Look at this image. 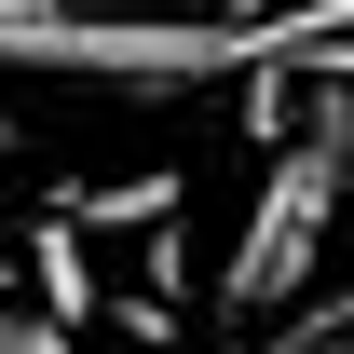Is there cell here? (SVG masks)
<instances>
[{"label": "cell", "instance_id": "obj_8", "mask_svg": "<svg viewBox=\"0 0 354 354\" xmlns=\"http://www.w3.org/2000/svg\"><path fill=\"white\" fill-rule=\"evenodd\" d=\"M150 354H177V327H164V341H150Z\"/></svg>", "mask_w": 354, "mask_h": 354}, {"label": "cell", "instance_id": "obj_4", "mask_svg": "<svg viewBox=\"0 0 354 354\" xmlns=\"http://www.w3.org/2000/svg\"><path fill=\"white\" fill-rule=\"evenodd\" d=\"M0 354H68V327L55 313H0Z\"/></svg>", "mask_w": 354, "mask_h": 354}, {"label": "cell", "instance_id": "obj_3", "mask_svg": "<svg viewBox=\"0 0 354 354\" xmlns=\"http://www.w3.org/2000/svg\"><path fill=\"white\" fill-rule=\"evenodd\" d=\"M232 354H354V341L327 327V313H313V327H272V341H232Z\"/></svg>", "mask_w": 354, "mask_h": 354}, {"label": "cell", "instance_id": "obj_7", "mask_svg": "<svg viewBox=\"0 0 354 354\" xmlns=\"http://www.w3.org/2000/svg\"><path fill=\"white\" fill-rule=\"evenodd\" d=\"M232 14H272V0H232Z\"/></svg>", "mask_w": 354, "mask_h": 354}, {"label": "cell", "instance_id": "obj_2", "mask_svg": "<svg viewBox=\"0 0 354 354\" xmlns=\"http://www.w3.org/2000/svg\"><path fill=\"white\" fill-rule=\"evenodd\" d=\"M28 272H41L55 327H68V313H95V286H82V245H68V232H28Z\"/></svg>", "mask_w": 354, "mask_h": 354}, {"label": "cell", "instance_id": "obj_6", "mask_svg": "<svg viewBox=\"0 0 354 354\" xmlns=\"http://www.w3.org/2000/svg\"><path fill=\"white\" fill-rule=\"evenodd\" d=\"M327 327H341V341H354V286H341V300H327Z\"/></svg>", "mask_w": 354, "mask_h": 354}, {"label": "cell", "instance_id": "obj_5", "mask_svg": "<svg viewBox=\"0 0 354 354\" xmlns=\"http://www.w3.org/2000/svg\"><path fill=\"white\" fill-rule=\"evenodd\" d=\"M68 14H218V0H68Z\"/></svg>", "mask_w": 354, "mask_h": 354}, {"label": "cell", "instance_id": "obj_1", "mask_svg": "<svg viewBox=\"0 0 354 354\" xmlns=\"http://www.w3.org/2000/svg\"><path fill=\"white\" fill-rule=\"evenodd\" d=\"M286 82H313V123H286L259 205H245V232L218 259V313L232 327H259V313L300 300L313 259H327V232H341V205H354V82H327V68H286Z\"/></svg>", "mask_w": 354, "mask_h": 354}]
</instances>
